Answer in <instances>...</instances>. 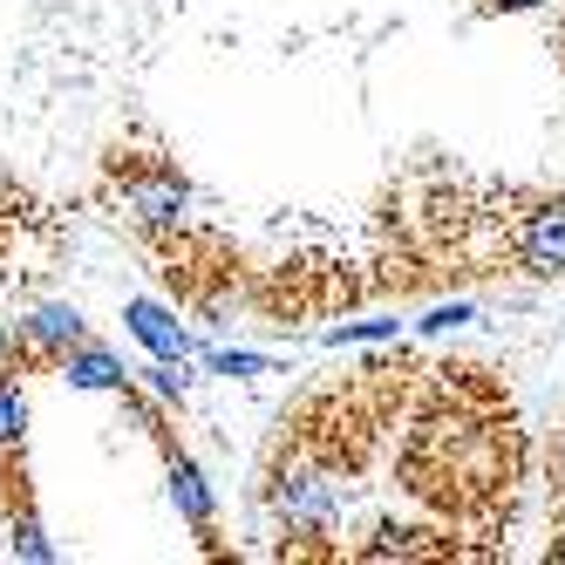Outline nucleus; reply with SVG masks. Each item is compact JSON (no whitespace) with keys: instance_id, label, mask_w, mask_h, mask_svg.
<instances>
[{"instance_id":"nucleus-5","label":"nucleus","mask_w":565,"mask_h":565,"mask_svg":"<svg viewBox=\"0 0 565 565\" xmlns=\"http://www.w3.org/2000/svg\"><path fill=\"white\" fill-rule=\"evenodd\" d=\"M511 273L518 279H565V191H532L511 225Z\"/></svg>"},{"instance_id":"nucleus-13","label":"nucleus","mask_w":565,"mask_h":565,"mask_svg":"<svg viewBox=\"0 0 565 565\" xmlns=\"http://www.w3.org/2000/svg\"><path fill=\"white\" fill-rule=\"evenodd\" d=\"M457 320H470V307H463V300H450V307H429V313L416 320V328H423V334H443V328H457Z\"/></svg>"},{"instance_id":"nucleus-15","label":"nucleus","mask_w":565,"mask_h":565,"mask_svg":"<svg viewBox=\"0 0 565 565\" xmlns=\"http://www.w3.org/2000/svg\"><path fill=\"white\" fill-rule=\"evenodd\" d=\"M0 375H28V369H21V348H14V328H8V320H0Z\"/></svg>"},{"instance_id":"nucleus-11","label":"nucleus","mask_w":565,"mask_h":565,"mask_svg":"<svg viewBox=\"0 0 565 565\" xmlns=\"http://www.w3.org/2000/svg\"><path fill=\"white\" fill-rule=\"evenodd\" d=\"M395 334V320H341V328H328L320 341L328 348H354V341H388Z\"/></svg>"},{"instance_id":"nucleus-3","label":"nucleus","mask_w":565,"mask_h":565,"mask_svg":"<svg viewBox=\"0 0 565 565\" xmlns=\"http://www.w3.org/2000/svg\"><path fill=\"white\" fill-rule=\"evenodd\" d=\"M96 198L109 205V218L130 225L137 238H164V232L191 225V178L157 150H109Z\"/></svg>"},{"instance_id":"nucleus-14","label":"nucleus","mask_w":565,"mask_h":565,"mask_svg":"<svg viewBox=\"0 0 565 565\" xmlns=\"http://www.w3.org/2000/svg\"><path fill=\"white\" fill-rule=\"evenodd\" d=\"M539 8H565V0H483V14H539Z\"/></svg>"},{"instance_id":"nucleus-9","label":"nucleus","mask_w":565,"mask_h":565,"mask_svg":"<svg viewBox=\"0 0 565 565\" xmlns=\"http://www.w3.org/2000/svg\"><path fill=\"white\" fill-rule=\"evenodd\" d=\"M0 450H28V395H21V375H0Z\"/></svg>"},{"instance_id":"nucleus-6","label":"nucleus","mask_w":565,"mask_h":565,"mask_svg":"<svg viewBox=\"0 0 565 565\" xmlns=\"http://www.w3.org/2000/svg\"><path fill=\"white\" fill-rule=\"evenodd\" d=\"M89 341V320L75 300H42V307H28L14 320V348H21V369H62V354L68 348H83Z\"/></svg>"},{"instance_id":"nucleus-2","label":"nucleus","mask_w":565,"mask_h":565,"mask_svg":"<svg viewBox=\"0 0 565 565\" xmlns=\"http://www.w3.org/2000/svg\"><path fill=\"white\" fill-rule=\"evenodd\" d=\"M416 361L409 354H375V361H361L354 375L341 382H320L307 388L287 416H279V450H300V457H320L328 470L341 477H361L375 457H382V443L395 436L402 409H409V395H416Z\"/></svg>"},{"instance_id":"nucleus-10","label":"nucleus","mask_w":565,"mask_h":565,"mask_svg":"<svg viewBox=\"0 0 565 565\" xmlns=\"http://www.w3.org/2000/svg\"><path fill=\"white\" fill-rule=\"evenodd\" d=\"M143 382H150V395H157V402H184V395H191L184 361H171V354H157L150 369H143Z\"/></svg>"},{"instance_id":"nucleus-1","label":"nucleus","mask_w":565,"mask_h":565,"mask_svg":"<svg viewBox=\"0 0 565 565\" xmlns=\"http://www.w3.org/2000/svg\"><path fill=\"white\" fill-rule=\"evenodd\" d=\"M532 477L518 395L483 361H429L395 436V483L463 539H498Z\"/></svg>"},{"instance_id":"nucleus-12","label":"nucleus","mask_w":565,"mask_h":565,"mask_svg":"<svg viewBox=\"0 0 565 565\" xmlns=\"http://www.w3.org/2000/svg\"><path fill=\"white\" fill-rule=\"evenodd\" d=\"M212 369L218 375H287L279 361H266V354H212Z\"/></svg>"},{"instance_id":"nucleus-8","label":"nucleus","mask_w":565,"mask_h":565,"mask_svg":"<svg viewBox=\"0 0 565 565\" xmlns=\"http://www.w3.org/2000/svg\"><path fill=\"white\" fill-rule=\"evenodd\" d=\"M55 375H62L68 388H109V395H124V388L137 382V375H130V369H124V361H116L103 341H83V348H68Z\"/></svg>"},{"instance_id":"nucleus-4","label":"nucleus","mask_w":565,"mask_h":565,"mask_svg":"<svg viewBox=\"0 0 565 565\" xmlns=\"http://www.w3.org/2000/svg\"><path fill=\"white\" fill-rule=\"evenodd\" d=\"M483 545H470L457 524H395V518H382V524H369V539L361 545H348V558H361V565H388V558H402V565H443V558H477Z\"/></svg>"},{"instance_id":"nucleus-7","label":"nucleus","mask_w":565,"mask_h":565,"mask_svg":"<svg viewBox=\"0 0 565 565\" xmlns=\"http://www.w3.org/2000/svg\"><path fill=\"white\" fill-rule=\"evenodd\" d=\"M124 320H130V334L150 348V354H171V361H184V354H198V341H191V328L171 313V307H157V300H130L124 307Z\"/></svg>"}]
</instances>
